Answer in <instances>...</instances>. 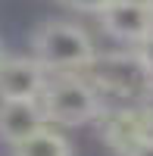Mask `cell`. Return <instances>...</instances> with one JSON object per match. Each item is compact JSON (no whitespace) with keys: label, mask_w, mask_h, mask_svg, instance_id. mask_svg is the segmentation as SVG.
I'll return each instance as SVG.
<instances>
[{"label":"cell","mask_w":153,"mask_h":156,"mask_svg":"<svg viewBox=\"0 0 153 156\" xmlns=\"http://www.w3.org/2000/svg\"><path fill=\"white\" fill-rule=\"evenodd\" d=\"M84 75L91 78V84L100 90L103 97H119V100H141L147 84L153 78L141 66L134 47L131 50H116V53H97L87 62Z\"/></svg>","instance_id":"3"},{"label":"cell","mask_w":153,"mask_h":156,"mask_svg":"<svg viewBox=\"0 0 153 156\" xmlns=\"http://www.w3.org/2000/svg\"><path fill=\"white\" fill-rule=\"evenodd\" d=\"M100 28L112 41L122 44H137L153 31V9L147 0H116L112 6L100 12Z\"/></svg>","instance_id":"6"},{"label":"cell","mask_w":153,"mask_h":156,"mask_svg":"<svg viewBox=\"0 0 153 156\" xmlns=\"http://www.w3.org/2000/svg\"><path fill=\"white\" fill-rule=\"evenodd\" d=\"M41 103H44L47 119L62 128H78L87 122H97L106 112L103 94L91 84L87 75H78V72H56L47 81Z\"/></svg>","instance_id":"2"},{"label":"cell","mask_w":153,"mask_h":156,"mask_svg":"<svg viewBox=\"0 0 153 156\" xmlns=\"http://www.w3.org/2000/svg\"><path fill=\"white\" fill-rule=\"evenodd\" d=\"M31 56L47 72H81L97 50L81 25L69 19H47L31 31Z\"/></svg>","instance_id":"1"},{"label":"cell","mask_w":153,"mask_h":156,"mask_svg":"<svg viewBox=\"0 0 153 156\" xmlns=\"http://www.w3.org/2000/svg\"><path fill=\"white\" fill-rule=\"evenodd\" d=\"M134 53H137V59H141V66L147 69V75L153 78V31L144 37V41L134 44Z\"/></svg>","instance_id":"10"},{"label":"cell","mask_w":153,"mask_h":156,"mask_svg":"<svg viewBox=\"0 0 153 156\" xmlns=\"http://www.w3.org/2000/svg\"><path fill=\"white\" fill-rule=\"evenodd\" d=\"M0 59H3V41H0Z\"/></svg>","instance_id":"13"},{"label":"cell","mask_w":153,"mask_h":156,"mask_svg":"<svg viewBox=\"0 0 153 156\" xmlns=\"http://www.w3.org/2000/svg\"><path fill=\"white\" fill-rule=\"evenodd\" d=\"M47 112L41 100H0V140L16 147L19 140L47 128Z\"/></svg>","instance_id":"7"},{"label":"cell","mask_w":153,"mask_h":156,"mask_svg":"<svg viewBox=\"0 0 153 156\" xmlns=\"http://www.w3.org/2000/svg\"><path fill=\"white\" fill-rule=\"evenodd\" d=\"M62 6H69L75 12H84V16H100L106 6H112L116 0H59Z\"/></svg>","instance_id":"9"},{"label":"cell","mask_w":153,"mask_h":156,"mask_svg":"<svg viewBox=\"0 0 153 156\" xmlns=\"http://www.w3.org/2000/svg\"><path fill=\"white\" fill-rule=\"evenodd\" d=\"M94 125L100 131V140H103V144L109 147V153H116V156H128L153 131V125L147 122V115H144L141 106L137 109H131V106L106 109Z\"/></svg>","instance_id":"4"},{"label":"cell","mask_w":153,"mask_h":156,"mask_svg":"<svg viewBox=\"0 0 153 156\" xmlns=\"http://www.w3.org/2000/svg\"><path fill=\"white\" fill-rule=\"evenodd\" d=\"M147 3H150V9H153V0H147Z\"/></svg>","instance_id":"14"},{"label":"cell","mask_w":153,"mask_h":156,"mask_svg":"<svg viewBox=\"0 0 153 156\" xmlns=\"http://www.w3.org/2000/svg\"><path fill=\"white\" fill-rule=\"evenodd\" d=\"M50 72L34 56L0 59V100H41Z\"/></svg>","instance_id":"5"},{"label":"cell","mask_w":153,"mask_h":156,"mask_svg":"<svg viewBox=\"0 0 153 156\" xmlns=\"http://www.w3.org/2000/svg\"><path fill=\"white\" fill-rule=\"evenodd\" d=\"M137 106L144 109V115H147V122L153 125V81L147 84V90L141 94V100H137Z\"/></svg>","instance_id":"11"},{"label":"cell","mask_w":153,"mask_h":156,"mask_svg":"<svg viewBox=\"0 0 153 156\" xmlns=\"http://www.w3.org/2000/svg\"><path fill=\"white\" fill-rule=\"evenodd\" d=\"M128 156H153V134H147L144 140H141V144H137Z\"/></svg>","instance_id":"12"},{"label":"cell","mask_w":153,"mask_h":156,"mask_svg":"<svg viewBox=\"0 0 153 156\" xmlns=\"http://www.w3.org/2000/svg\"><path fill=\"white\" fill-rule=\"evenodd\" d=\"M12 156H72V144L50 128H41L37 134L19 140L12 147Z\"/></svg>","instance_id":"8"}]
</instances>
